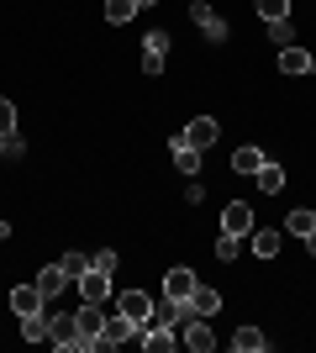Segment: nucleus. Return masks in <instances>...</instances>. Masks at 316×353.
Here are the masks:
<instances>
[{
    "label": "nucleus",
    "instance_id": "12",
    "mask_svg": "<svg viewBox=\"0 0 316 353\" xmlns=\"http://www.w3.org/2000/svg\"><path fill=\"white\" fill-rule=\"evenodd\" d=\"M185 316H190V301H174V295H158V301H153V322L180 327Z\"/></svg>",
    "mask_w": 316,
    "mask_h": 353
},
{
    "label": "nucleus",
    "instance_id": "30",
    "mask_svg": "<svg viewBox=\"0 0 316 353\" xmlns=\"http://www.w3.org/2000/svg\"><path fill=\"white\" fill-rule=\"evenodd\" d=\"M6 132H16V105L11 101H0V137Z\"/></svg>",
    "mask_w": 316,
    "mask_h": 353
},
{
    "label": "nucleus",
    "instance_id": "28",
    "mask_svg": "<svg viewBox=\"0 0 316 353\" xmlns=\"http://www.w3.org/2000/svg\"><path fill=\"white\" fill-rule=\"evenodd\" d=\"M269 43H280V48L295 43V27H290V16H285V21H269Z\"/></svg>",
    "mask_w": 316,
    "mask_h": 353
},
{
    "label": "nucleus",
    "instance_id": "23",
    "mask_svg": "<svg viewBox=\"0 0 316 353\" xmlns=\"http://www.w3.org/2000/svg\"><path fill=\"white\" fill-rule=\"evenodd\" d=\"M258 190H264V195H280V190H285V169L264 159V169H258Z\"/></svg>",
    "mask_w": 316,
    "mask_h": 353
},
{
    "label": "nucleus",
    "instance_id": "17",
    "mask_svg": "<svg viewBox=\"0 0 316 353\" xmlns=\"http://www.w3.org/2000/svg\"><path fill=\"white\" fill-rule=\"evenodd\" d=\"M69 285H74V280L63 274V264H48L43 274H37V290H43V295H63Z\"/></svg>",
    "mask_w": 316,
    "mask_h": 353
},
{
    "label": "nucleus",
    "instance_id": "7",
    "mask_svg": "<svg viewBox=\"0 0 316 353\" xmlns=\"http://www.w3.org/2000/svg\"><path fill=\"white\" fill-rule=\"evenodd\" d=\"M190 21H196V27L206 32L211 43H227V21H222V16H216V11H211L206 0H196V6H190Z\"/></svg>",
    "mask_w": 316,
    "mask_h": 353
},
{
    "label": "nucleus",
    "instance_id": "16",
    "mask_svg": "<svg viewBox=\"0 0 316 353\" xmlns=\"http://www.w3.org/2000/svg\"><path fill=\"white\" fill-rule=\"evenodd\" d=\"M43 301H48V295L37 290V285H16V290H11V311H16V316H32V311H43Z\"/></svg>",
    "mask_w": 316,
    "mask_h": 353
},
{
    "label": "nucleus",
    "instance_id": "21",
    "mask_svg": "<svg viewBox=\"0 0 316 353\" xmlns=\"http://www.w3.org/2000/svg\"><path fill=\"white\" fill-rule=\"evenodd\" d=\"M232 348H238V353H264L269 338H264L258 327H238V332H232Z\"/></svg>",
    "mask_w": 316,
    "mask_h": 353
},
{
    "label": "nucleus",
    "instance_id": "14",
    "mask_svg": "<svg viewBox=\"0 0 316 353\" xmlns=\"http://www.w3.org/2000/svg\"><path fill=\"white\" fill-rule=\"evenodd\" d=\"M216 137H222V127H216L211 117H196L190 127H185V143H190V148H200V153H206V148L216 143Z\"/></svg>",
    "mask_w": 316,
    "mask_h": 353
},
{
    "label": "nucleus",
    "instance_id": "33",
    "mask_svg": "<svg viewBox=\"0 0 316 353\" xmlns=\"http://www.w3.org/2000/svg\"><path fill=\"white\" fill-rule=\"evenodd\" d=\"M301 243H306V253H316V232H306V237H301Z\"/></svg>",
    "mask_w": 316,
    "mask_h": 353
},
{
    "label": "nucleus",
    "instance_id": "9",
    "mask_svg": "<svg viewBox=\"0 0 316 353\" xmlns=\"http://www.w3.org/2000/svg\"><path fill=\"white\" fill-rule=\"evenodd\" d=\"M222 232L248 237V232H253V206H248V201H232V206L222 211Z\"/></svg>",
    "mask_w": 316,
    "mask_h": 353
},
{
    "label": "nucleus",
    "instance_id": "27",
    "mask_svg": "<svg viewBox=\"0 0 316 353\" xmlns=\"http://www.w3.org/2000/svg\"><path fill=\"white\" fill-rule=\"evenodd\" d=\"M59 264H63V274H69V280H79V274L90 269V253H63Z\"/></svg>",
    "mask_w": 316,
    "mask_h": 353
},
{
    "label": "nucleus",
    "instance_id": "3",
    "mask_svg": "<svg viewBox=\"0 0 316 353\" xmlns=\"http://www.w3.org/2000/svg\"><path fill=\"white\" fill-rule=\"evenodd\" d=\"M48 343L85 353V343H79V327H74V316H69V311H53V316H48Z\"/></svg>",
    "mask_w": 316,
    "mask_h": 353
},
{
    "label": "nucleus",
    "instance_id": "13",
    "mask_svg": "<svg viewBox=\"0 0 316 353\" xmlns=\"http://www.w3.org/2000/svg\"><path fill=\"white\" fill-rule=\"evenodd\" d=\"M174 343H180L174 327H164V322H148V327H143V348H148V353H169Z\"/></svg>",
    "mask_w": 316,
    "mask_h": 353
},
{
    "label": "nucleus",
    "instance_id": "25",
    "mask_svg": "<svg viewBox=\"0 0 316 353\" xmlns=\"http://www.w3.org/2000/svg\"><path fill=\"white\" fill-rule=\"evenodd\" d=\"M285 232H290V237L316 232V211H290V216H285Z\"/></svg>",
    "mask_w": 316,
    "mask_h": 353
},
{
    "label": "nucleus",
    "instance_id": "2",
    "mask_svg": "<svg viewBox=\"0 0 316 353\" xmlns=\"http://www.w3.org/2000/svg\"><path fill=\"white\" fill-rule=\"evenodd\" d=\"M164 63H169V32H148V37H143V74L158 79Z\"/></svg>",
    "mask_w": 316,
    "mask_h": 353
},
{
    "label": "nucleus",
    "instance_id": "6",
    "mask_svg": "<svg viewBox=\"0 0 316 353\" xmlns=\"http://www.w3.org/2000/svg\"><path fill=\"white\" fill-rule=\"evenodd\" d=\"M79 295H85V301H95V306H105V295H111V274H105V269H85V274H79Z\"/></svg>",
    "mask_w": 316,
    "mask_h": 353
},
{
    "label": "nucleus",
    "instance_id": "19",
    "mask_svg": "<svg viewBox=\"0 0 316 353\" xmlns=\"http://www.w3.org/2000/svg\"><path fill=\"white\" fill-rule=\"evenodd\" d=\"M280 243H285V232H274V227L253 232V259H280Z\"/></svg>",
    "mask_w": 316,
    "mask_h": 353
},
{
    "label": "nucleus",
    "instance_id": "26",
    "mask_svg": "<svg viewBox=\"0 0 316 353\" xmlns=\"http://www.w3.org/2000/svg\"><path fill=\"white\" fill-rule=\"evenodd\" d=\"M253 6H258L264 21H285V16H290V0H253Z\"/></svg>",
    "mask_w": 316,
    "mask_h": 353
},
{
    "label": "nucleus",
    "instance_id": "31",
    "mask_svg": "<svg viewBox=\"0 0 316 353\" xmlns=\"http://www.w3.org/2000/svg\"><path fill=\"white\" fill-rule=\"evenodd\" d=\"M27 153V143H21V132H6V159H21Z\"/></svg>",
    "mask_w": 316,
    "mask_h": 353
},
{
    "label": "nucleus",
    "instance_id": "32",
    "mask_svg": "<svg viewBox=\"0 0 316 353\" xmlns=\"http://www.w3.org/2000/svg\"><path fill=\"white\" fill-rule=\"evenodd\" d=\"M90 264L105 269V274H116V253H90Z\"/></svg>",
    "mask_w": 316,
    "mask_h": 353
},
{
    "label": "nucleus",
    "instance_id": "8",
    "mask_svg": "<svg viewBox=\"0 0 316 353\" xmlns=\"http://www.w3.org/2000/svg\"><path fill=\"white\" fill-rule=\"evenodd\" d=\"M169 153H174V169H180V174H200V148L185 143V127L169 137Z\"/></svg>",
    "mask_w": 316,
    "mask_h": 353
},
{
    "label": "nucleus",
    "instance_id": "5",
    "mask_svg": "<svg viewBox=\"0 0 316 353\" xmlns=\"http://www.w3.org/2000/svg\"><path fill=\"white\" fill-rule=\"evenodd\" d=\"M74 327H79V343H85V348H95V338H101V327H105L101 306H95V301H85V306L74 311Z\"/></svg>",
    "mask_w": 316,
    "mask_h": 353
},
{
    "label": "nucleus",
    "instance_id": "29",
    "mask_svg": "<svg viewBox=\"0 0 316 353\" xmlns=\"http://www.w3.org/2000/svg\"><path fill=\"white\" fill-rule=\"evenodd\" d=\"M238 248H242V237H232V232H222V237H216V259H227V264L238 259Z\"/></svg>",
    "mask_w": 316,
    "mask_h": 353
},
{
    "label": "nucleus",
    "instance_id": "10",
    "mask_svg": "<svg viewBox=\"0 0 316 353\" xmlns=\"http://www.w3.org/2000/svg\"><path fill=\"white\" fill-rule=\"evenodd\" d=\"M132 332H137V322H127V316L116 311V316H111V322L101 327V338H95V348H121V343L132 338Z\"/></svg>",
    "mask_w": 316,
    "mask_h": 353
},
{
    "label": "nucleus",
    "instance_id": "34",
    "mask_svg": "<svg viewBox=\"0 0 316 353\" xmlns=\"http://www.w3.org/2000/svg\"><path fill=\"white\" fill-rule=\"evenodd\" d=\"M0 237H11V221H6V216H0Z\"/></svg>",
    "mask_w": 316,
    "mask_h": 353
},
{
    "label": "nucleus",
    "instance_id": "15",
    "mask_svg": "<svg viewBox=\"0 0 316 353\" xmlns=\"http://www.w3.org/2000/svg\"><path fill=\"white\" fill-rule=\"evenodd\" d=\"M280 69L285 74H316V53H306V48H280Z\"/></svg>",
    "mask_w": 316,
    "mask_h": 353
},
{
    "label": "nucleus",
    "instance_id": "18",
    "mask_svg": "<svg viewBox=\"0 0 316 353\" xmlns=\"http://www.w3.org/2000/svg\"><path fill=\"white\" fill-rule=\"evenodd\" d=\"M232 169H238V174H258V169H264V148L242 143L238 153H232Z\"/></svg>",
    "mask_w": 316,
    "mask_h": 353
},
{
    "label": "nucleus",
    "instance_id": "35",
    "mask_svg": "<svg viewBox=\"0 0 316 353\" xmlns=\"http://www.w3.org/2000/svg\"><path fill=\"white\" fill-rule=\"evenodd\" d=\"M137 6H143V11H148V6H158V0H137Z\"/></svg>",
    "mask_w": 316,
    "mask_h": 353
},
{
    "label": "nucleus",
    "instance_id": "1",
    "mask_svg": "<svg viewBox=\"0 0 316 353\" xmlns=\"http://www.w3.org/2000/svg\"><path fill=\"white\" fill-rule=\"evenodd\" d=\"M116 311L127 316V322H137V332H143V327L153 322V295L148 290H121L116 295Z\"/></svg>",
    "mask_w": 316,
    "mask_h": 353
},
{
    "label": "nucleus",
    "instance_id": "4",
    "mask_svg": "<svg viewBox=\"0 0 316 353\" xmlns=\"http://www.w3.org/2000/svg\"><path fill=\"white\" fill-rule=\"evenodd\" d=\"M180 343H185V348H196V353H211V348H216V332L206 327V316H185V322H180Z\"/></svg>",
    "mask_w": 316,
    "mask_h": 353
},
{
    "label": "nucleus",
    "instance_id": "11",
    "mask_svg": "<svg viewBox=\"0 0 316 353\" xmlns=\"http://www.w3.org/2000/svg\"><path fill=\"white\" fill-rule=\"evenodd\" d=\"M196 269H185V264H174V269H169V274H164V295H174V301H190V290H196Z\"/></svg>",
    "mask_w": 316,
    "mask_h": 353
},
{
    "label": "nucleus",
    "instance_id": "22",
    "mask_svg": "<svg viewBox=\"0 0 316 353\" xmlns=\"http://www.w3.org/2000/svg\"><path fill=\"white\" fill-rule=\"evenodd\" d=\"M137 11H143L137 0H105V21H111V27H127Z\"/></svg>",
    "mask_w": 316,
    "mask_h": 353
},
{
    "label": "nucleus",
    "instance_id": "24",
    "mask_svg": "<svg viewBox=\"0 0 316 353\" xmlns=\"http://www.w3.org/2000/svg\"><path fill=\"white\" fill-rule=\"evenodd\" d=\"M21 338H27V343H48V311H32V316H21Z\"/></svg>",
    "mask_w": 316,
    "mask_h": 353
},
{
    "label": "nucleus",
    "instance_id": "20",
    "mask_svg": "<svg viewBox=\"0 0 316 353\" xmlns=\"http://www.w3.org/2000/svg\"><path fill=\"white\" fill-rule=\"evenodd\" d=\"M216 306H222V295L211 290V285H196V290H190V316H211Z\"/></svg>",
    "mask_w": 316,
    "mask_h": 353
},
{
    "label": "nucleus",
    "instance_id": "36",
    "mask_svg": "<svg viewBox=\"0 0 316 353\" xmlns=\"http://www.w3.org/2000/svg\"><path fill=\"white\" fill-rule=\"evenodd\" d=\"M0 159H6V137H0Z\"/></svg>",
    "mask_w": 316,
    "mask_h": 353
}]
</instances>
